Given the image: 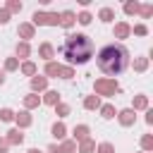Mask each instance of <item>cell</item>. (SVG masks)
Wrapping results in <instances>:
<instances>
[{"label":"cell","instance_id":"obj_25","mask_svg":"<svg viewBox=\"0 0 153 153\" xmlns=\"http://www.w3.org/2000/svg\"><path fill=\"white\" fill-rule=\"evenodd\" d=\"M148 69V57H134V72H146Z\"/></svg>","mask_w":153,"mask_h":153},{"label":"cell","instance_id":"obj_13","mask_svg":"<svg viewBox=\"0 0 153 153\" xmlns=\"http://www.w3.org/2000/svg\"><path fill=\"white\" fill-rule=\"evenodd\" d=\"M5 139H7L10 146H19V143H24V134H22V129H10Z\"/></svg>","mask_w":153,"mask_h":153},{"label":"cell","instance_id":"obj_37","mask_svg":"<svg viewBox=\"0 0 153 153\" xmlns=\"http://www.w3.org/2000/svg\"><path fill=\"white\" fill-rule=\"evenodd\" d=\"M131 31H134L136 36H146V33H148V26H146V24H136Z\"/></svg>","mask_w":153,"mask_h":153},{"label":"cell","instance_id":"obj_42","mask_svg":"<svg viewBox=\"0 0 153 153\" xmlns=\"http://www.w3.org/2000/svg\"><path fill=\"white\" fill-rule=\"evenodd\" d=\"M2 84H5V72L0 69V86H2Z\"/></svg>","mask_w":153,"mask_h":153},{"label":"cell","instance_id":"obj_15","mask_svg":"<svg viewBox=\"0 0 153 153\" xmlns=\"http://www.w3.org/2000/svg\"><path fill=\"white\" fill-rule=\"evenodd\" d=\"M131 110H134V112H136V110H148V96H143V93L134 96V100H131Z\"/></svg>","mask_w":153,"mask_h":153},{"label":"cell","instance_id":"obj_31","mask_svg":"<svg viewBox=\"0 0 153 153\" xmlns=\"http://www.w3.org/2000/svg\"><path fill=\"white\" fill-rule=\"evenodd\" d=\"M91 19H93V17H91V12H86V10L76 14V22H79L81 26H88V24H91Z\"/></svg>","mask_w":153,"mask_h":153},{"label":"cell","instance_id":"obj_38","mask_svg":"<svg viewBox=\"0 0 153 153\" xmlns=\"http://www.w3.org/2000/svg\"><path fill=\"white\" fill-rule=\"evenodd\" d=\"M7 22H10V12L5 7H0V24H7Z\"/></svg>","mask_w":153,"mask_h":153},{"label":"cell","instance_id":"obj_28","mask_svg":"<svg viewBox=\"0 0 153 153\" xmlns=\"http://www.w3.org/2000/svg\"><path fill=\"white\" fill-rule=\"evenodd\" d=\"M17 69H19V60H17V57H7L2 72H17Z\"/></svg>","mask_w":153,"mask_h":153},{"label":"cell","instance_id":"obj_41","mask_svg":"<svg viewBox=\"0 0 153 153\" xmlns=\"http://www.w3.org/2000/svg\"><path fill=\"white\" fill-rule=\"evenodd\" d=\"M48 153H62V151H60L57 143H50V146H48Z\"/></svg>","mask_w":153,"mask_h":153},{"label":"cell","instance_id":"obj_33","mask_svg":"<svg viewBox=\"0 0 153 153\" xmlns=\"http://www.w3.org/2000/svg\"><path fill=\"white\" fill-rule=\"evenodd\" d=\"M96 153H115V146L110 141H103V143L96 146Z\"/></svg>","mask_w":153,"mask_h":153},{"label":"cell","instance_id":"obj_17","mask_svg":"<svg viewBox=\"0 0 153 153\" xmlns=\"http://www.w3.org/2000/svg\"><path fill=\"white\" fill-rule=\"evenodd\" d=\"M19 69H22L24 76H33V74H38V67H36V62H31V60H24V62L19 65Z\"/></svg>","mask_w":153,"mask_h":153},{"label":"cell","instance_id":"obj_9","mask_svg":"<svg viewBox=\"0 0 153 153\" xmlns=\"http://www.w3.org/2000/svg\"><path fill=\"white\" fill-rule=\"evenodd\" d=\"M38 91H48V79L41 74H33L31 76V93H38Z\"/></svg>","mask_w":153,"mask_h":153},{"label":"cell","instance_id":"obj_10","mask_svg":"<svg viewBox=\"0 0 153 153\" xmlns=\"http://www.w3.org/2000/svg\"><path fill=\"white\" fill-rule=\"evenodd\" d=\"M74 22H76V14H74L72 10L60 12V26H62V29H72V26H74Z\"/></svg>","mask_w":153,"mask_h":153},{"label":"cell","instance_id":"obj_36","mask_svg":"<svg viewBox=\"0 0 153 153\" xmlns=\"http://www.w3.org/2000/svg\"><path fill=\"white\" fill-rule=\"evenodd\" d=\"M57 76H60V79H72V76H74V67H69V65H67V67H60V74H57Z\"/></svg>","mask_w":153,"mask_h":153},{"label":"cell","instance_id":"obj_26","mask_svg":"<svg viewBox=\"0 0 153 153\" xmlns=\"http://www.w3.org/2000/svg\"><path fill=\"white\" fill-rule=\"evenodd\" d=\"M141 148H143V153H151L153 151V136L151 134H143L141 136Z\"/></svg>","mask_w":153,"mask_h":153},{"label":"cell","instance_id":"obj_32","mask_svg":"<svg viewBox=\"0 0 153 153\" xmlns=\"http://www.w3.org/2000/svg\"><path fill=\"white\" fill-rule=\"evenodd\" d=\"M12 120H14V110L0 108V122H12Z\"/></svg>","mask_w":153,"mask_h":153},{"label":"cell","instance_id":"obj_11","mask_svg":"<svg viewBox=\"0 0 153 153\" xmlns=\"http://www.w3.org/2000/svg\"><path fill=\"white\" fill-rule=\"evenodd\" d=\"M38 57H43L45 62H50L53 57H55V48H53V43H41V48H38Z\"/></svg>","mask_w":153,"mask_h":153},{"label":"cell","instance_id":"obj_21","mask_svg":"<svg viewBox=\"0 0 153 153\" xmlns=\"http://www.w3.org/2000/svg\"><path fill=\"white\" fill-rule=\"evenodd\" d=\"M41 103H45V105H53V108H55V105L60 103V93H57V91H45V96L41 98Z\"/></svg>","mask_w":153,"mask_h":153},{"label":"cell","instance_id":"obj_19","mask_svg":"<svg viewBox=\"0 0 153 153\" xmlns=\"http://www.w3.org/2000/svg\"><path fill=\"white\" fill-rule=\"evenodd\" d=\"M38 105H41V96H36V93H26L24 96V108L26 110H33Z\"/></svg>","mask_w":153,"mask_h":153},{"label":"cell","instance_id":"obj_29","mask_svg":"<svg viewBox=\"0 0 153 153\" xmlns=\"http://www.w3.org/2000/svg\"><path fill=\"white\" fill-rule=\"evenodd\" d=\"M60 151H62V153H76V143L69 141V139H65V141L60 143Z\"/></svg>","mask_w":153,"mask_h":153},{"label":"cell","instance_id":"obj_40","mask_svg":"<svg viewBox=\"0 0 153 153\" xmlns=\"http://www.w3.org/2000/svg\"><path fill=\"white\" fill-rule=\"evenodd\" d=\"M146 124H153V110L151 108L146 110Z\"/></svg>","mask_w":153,"mask_h":153},{"label":"cell","instance_id":"obj_2","mask_svg":"<svg viewBox=\"0 0 153 153\" xmlns=\"http://www.w3.org/2000/svg\"><path fill=\"white\" fill-rule=\"evenodd\" d=\"M93 50H96V45L86 33H69L65 38V43L60 45V55L69 62V67L86 65L93 57Z\"/></svg>","mask_w":153,"mask_h":153},{"label":"cell","instance_id":"obj_3","mask_svg":"<svg viewBox=\"0 0 153 153\" xmlns=\"http://www.w3.org/2000/svg\"><path fill=\"white\" fill-rule=\"evenodd\" d=\"M93 91H96V96L100 98V96H115L117 91H120V84H117V79H108V76H103V79H96L93 81Z\"/></svg>","mask_w":153,"mask_h":153},{"label":"cell","instance_id":"obj_24","mask_svg":"<svg viewBox=\"0 0 153 153\" xmlns=\"http://www.w3.org/2000/svg\"><path fill=\"white\" fill-rule=\"evenodd\" d=\"M98 19L105 22V24H110V22L115 19V10H112V7H103V10L98 12Z\"/></svg>","mask_w":153,"mask_h":153},{"label":"cell","instance_id":"obj_43","mask_svg":"<svg viewBox=\"0 0 153 153\" xmlns=\"http://www.w3.org/2000/svg\"><path fill=\"white\" fill-rule=\"evenodd\" d=\"M26 153H43V151H38V148H29Z\"/></svg>","mask_w":153,"mask_h":153},{"label":"cell","instance_id":"obj_30","mask_svg":"<svg viewBox=\"0 0 153 153\" xmlns=\"http://www.w3.org/2000/svg\"><path fill=\"white\" fill-rule=\"evenodd\" d=\"M139 14H141L143 19H151V14H153V5H151V2H146V5H139Z\"/></svg>","mask_w":153,"mask_h":153},{"label":"cell","instance_id":"obj_27","mask_svg":"<svg viewBox=\"0 0 153 153\" xmlns=\"http://www.w3.org/2000/svg\"><path fill=\"white\" fill-rule=\"evenodd\" d=\"M124 14H139V2L136 0H129V2H124Z\"/></svg>","mask_w":153,"mask_h":153},{"label":"cell","instance_id":"obj_5","mask_svg":"<svg viewBox=\"0 0 153 153\" xmlns=\"http://www.w3.org/2000/svg\"><path fill=\"white\" fill-rule=\"evenodd\" d=\"M14 122H17V129H26V127H31L33 117L29 110H19V112H14Z\"/></svg>","mask_w":153,"mask_h":153},{"label":"cell","instance_id":"obj_20","mask_svg":"<svg viewBox=\"0 0 153 153\" xmlns=\"http://www.w3.org/2000/svg\"><path fill=\"white\" fill-rule=\"evenodd\" d=\"M60 67H62V65H57L55 60L45 62V79H50V76H55V79H57V74H60Z\"/></svg>","mask_w":153,"mask_h":153},{"label":"cell","instance_id":"obj_1","mask_svg":"<svg viewBox=\"0 0 153 153\" xmlns=\"http://www.w3.org/2000/svg\"><path fill=\"white\" fill-rule=\"evenodd\" d=\"M96 65L103 74H108V79H115L117 74H122L129 67V50L122 43H108L98 50L96 55Z\"/></svg>","mask_w":153,"mask_h":153},{"label":"cell","instance_id":"obj_4","mask_svg":"<svg viewBox=\"0 0 153 153\" xmlns=\"http://www.w3.org/2000/svg\"><path fill=\"white\" fill-rule=\"evenodd\" d=\"M31 24L33 26H60V14L57 12H41V10H36L33 17H31Z\"/></svg>","mask_w":153,"mask_h":153},{"label":"cell","instance_id":"obj_35","mask_svg":"<svg viewBox=\"0 0 153 153\" xmlns=\"http://www.w3.org/2000/svg\"><path fill=\"white\" fill-rule=\"evenodd\" d=\"M5 10H7L10 14H12V12H22V2H19V0H10V2L5 5Z\"/></svg>","mask_w":153,"mask_h":153},{"label":"cell","instance_id":"obj_18","mask_svg":"<svg viewBox=\"0 0 153 153\" xmlns=\"http://www.w3.org/2000/svg\"><path fill=\"white\" fill-rule=\"evenodd\" d=\"M96 151V141L88 136V139H84L81 143H76V153H93Z\"/></svg>","mask_w":153,"mask_h":153},{"label":"cell","instance_id":"obj_8","mask_svg":"<svg viewBox=\"0 0 153 153\" xmlns=\"http://www.w3.org/2000/svg\"><path fill=\"white\" fill-rule=\"evenodd\" d=\"M17 33L29 43V38H33L36 36V26L31 24V22H24V24H19V29H17Z\"/></svg>","mask_w":153,"mask_h":153},{"label":"cell","instance_id":"obj_16","mask_svg":"<svg viewBox=\"0 0 153 153\" xmlns=\"http://www.w3.org/2000/svg\"><path fill=\"white\" fill-rule=\"evenodd\" d=\"M50 134H53V139H57V141H65V136H67V127H65L62 122H55V124L50 127Z\"/></svg>","mask_w":153,"mask_h":153},{"label":"cell","instance_id":"obj_12","mask_svg":"<svg viewBox=\"0 0 153 153\" xmlns=\"http://www.w3.org/2000/svg\"><path fill=\"white\" fill-rule=\"evenodd\" d=\"M112 33H115V38H127V36L131 33V26H129L127 22H117L115 29H112Z\"/></svg>","mask_w":153,"mask_h":153},{"label":"cell","instance_id":"obj_7","mask_svg":"<svg viewBox=\"0 0 153 153\" xmlns=\"http://www.w3.org/2000/svg\"><path fill=\"white\" fill-rule=\"evenodd\" d=\"M88 134H91L88 124H76V127L72 129V141H74V143H81L84 139H88Z\"/></svg>","mask_w":153,"mask_h":153},{"label":"cell","instance_id":"obj_6","mask_svg":"<svg viewBox=\"0 0 153 153\" xmlns=\"http://www.w3.org/2000/svg\"><path fill=\"white\" fill-rule=\"evenodd\" d=\"M117 120H120V124H122V127H131V124L136 122V112H134L131 108H124V110H120V112H117Z\"/></svg>","mask_w":153,"mask_h":153},{"label":"cell","instance_id":"obj_39","mask_svg":"<svg viewBox=\"0 0 153 153\" xmlns=\"http://www.w3.org/2000/svg\"><path fill=\"white\" fill-rule=\"evenodd\" d=\"M7 148H10L7 139H5V136H0V153H7Z\"/></svg>","mask_w":153,"mask_h":153},{"label":"cell","instance_id":"obj_34","mask_svg":"<svg viewBox=\"0 0 153 153\" xmlns=\"http://www.w3.org/2000/svg\"><path fill=\"white\" fill-rule=\"evenodd\" d=\"M55 112H57V117H67V115H69V105L60 100V103L55 105Z\"/></svg>","mask_w":153,"mask_h":153},{"label":"cell","instance_id":"obj_23","mask_svg":"<svg viewBox=\"0 0 153 153\" xmlns=\"http://www.w3.org/2000/svg\"><path fill=\"white\" fill-rule=\"evenodd\" d=\"M98 110H100V117H103V120H112V117L117 115V110H115V105H110V103H105V105H100Z\"/></svg>","mask_w":153,"mask_h":153},{"label":"cell","instance_id":"obj_14","mask_svg":"<svg viewBox=\"0 0 153 153\" xmlns=\"http://www.w3.org/2000/svg\"><path fill=\"white\" fill-rule=\"evenodd\" d=\"M14 53H17V60H26V57L31 55V45H29L26 41H19L17 48H14Z\"/></svg>","mask_w":153,"mask_h":153},{"label":"cell","instance_id":"obj_22","mask_svg":"<svg viewBox=\"0 0 153 153\" xmlns=\"http://www.w3.org/2000/svg\"><path fill=\"white\" fill-rule=\"evenodd\" d=\"M84 108H86V110H98V108H100V98H98L96 93H93V96H86V98H84Z\"/></svg>","mask_w":153,"mask_h":153}]
</instances>
